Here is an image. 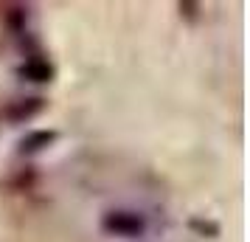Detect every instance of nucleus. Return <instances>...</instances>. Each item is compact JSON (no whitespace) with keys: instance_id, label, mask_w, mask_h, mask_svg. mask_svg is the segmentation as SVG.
<instances>
[{"instance_id":"obj_5","label":"nucleus","mask_w":250,"mask_h":242,"mask_svg":"<svg viewBox=\"0 0 250 242\" xmlns=\"http://www.w3.org/2000/svg\"><path fill=\"white\" fill-rule=\"evenodd\" d=\"M6 17H9V25H12V31H20L25 23V9L23 6H12L9 12H6Z\"/></svg>"},{"instance_id":"obj_1","label":"nucleus","mask_w":250,"mask_h":242,"mask_svg":"<svg viewBox=\"0 0 250 242\" xmlns=\"http://www.w3.org/2000/svg\"><path fill=\"white\" fill-rule=\"evenodd\" d=\"M102 231L110 237L132 240V237H141L146 231V220H144V214L129 211V208H113L102 217Z\"/></svg>"},{"instance_id":"obj_6","label":"nucleus","mask_w":250,"mask_h":242,"mask_svg":"<svg viewBox=\"0 0 250 242\" xmlns=\"http://www.w3.org/2000/svg\"><path fill=\"white\" fill-rule=\"evenodd\" d=\"M191 228L203 231V234H208V237H216V234H219V228H216L214 222H203V220H191Z\"/></svg>"},{"instance_id":"obj_4","label":"nucleus","mask_w":250,"mask_h":242,"mask_svg":"<svg viewBox=\"0 0 250 242\" xmlns=\"http://www.w3.org/2000/svg\"><path fill=\"white\" fill-rule=\"evenodd\" d=\"M54 141H57L54 130H34V132H28V135H23L17 141V152L20 155H37V152L48 150Z\"/></svg>"},{"instance_id":"obj_7","label":"nucleus","mask_w":250,"mask_h":242,"mask_svg":"<svg viewBox=\"0 0 250 242\" xmlns=\"http://www.w3.org/2000/svg\"><path fill=\"white\" fill-rule=\"evenodd\" d=\"M177 9H180L186 17H194V14H197V9H200V3H177Z\"/></svg>"},{"instance_id":"obj_2","label":"nucleus","mask_w":250,"mask_h":242,"mask_svg":"<svg viewBox=\"0 0 250 242\" xmlns=\"http://www.w3.org/2000/svg\"><path fill=\"white\" fill-rule=\"evenodd\" d=\"M42 107H45V99L42 96H25V99H14V102L6 104L3 115L9 121H14V124H23L28 118H34L37 113H42Z\"/></svg>"},{"instance_id":"obj_3","label":"nucleus","mask_w":250,"mask_h":242,"mask_svg":"<svg viewBox=\"0 0 250 242\" xmlns=\"http://www.w3.org/2000/svg\"><path fill=\"white\" fill-rule=\"evenodd\" d=\"M54 65L48 62V59H42V57H28L17 68V76L20 79H25V82H37V85H42V82H51L54 79Z\"/></svg>"}]
</instances>
